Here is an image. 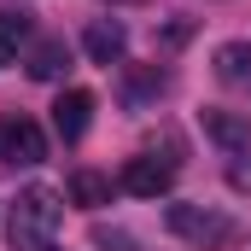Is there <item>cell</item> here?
Returning a JSON list of instances; mask_svg holds the SVG:
<instances>
[{"label": "cell", "instance_id": "1", "mask_svg": "<svg viewBox=\"0 0 251 251\" xmlns=\"http://www.w3.org/2000/svg\"><path fill=\"white\" fill-rule=\"evenodd\" d=\"M64 222V199L53 187H24L12 199V210H6V240L12 251H47L53 246V234H59Z\"/></svg>", "mask_w": 251, "mask_h": 251}, {"label": "cell", "instance_id": "2", "mask_svg": "<svg viewBox=\"0 0 251 251\" xmlns=\"http://www.w3.org/2000/svg\"><path fill=\"white\" fill-rule=\"evenodd\" d=\"M170 234L176 240H193V246H222L228 234H234V222L222 216V210H210V204H170Z\"/></svg>", "mask_w": 251, "mask_h": 251}, {"label": "cell", "instance_id": "3", "mask_svg": "<svg viewBox=\"0 0 251 251\" xmlns=\"http://www.w3.org/2000/svg\"><path fill=\"white\" fill-rule=\"evenodd\" d=\"M117 187L134 193V199H158V193H170V187H176V158H152V152L128 158L123 176H117Z\"/></svg>", "mask_w": 251, "mask_h": 251}, {"label": "cell", "instance_id": "4", "mask_svg": "<svg viewBox=\"0 0 251 251\" xmlns=\"http://www.w3.org/2000/svg\"><path fill=\"white\" fill-rule=\"evenodd\" d=\"M41 158H47V134H41V123L12 117V123L0 128V164H12V170H35Z\"/></svg>", "mask_w": 251, "mask_h": 251}, {"label": "cell", "instance_id": "5", "mask_svg": "<svg viewBox=\"0 0 251 251\" xmlns=\"http://www.w3.org/2000/svg\"><path fill=\"white\" fill-rule=\"evenodd\" d=\"M88 123H94V94H88V88H64L59 100H53V128H59V140L64 146L82 140Z\"/></svg>", "mask_w": 251, "mask_h": 251}, {"label": "cell", "instance_id": "6", "mask_svg": "<svg viewBox=\"0 0 251 251\" xmlns=\"http://www.w3.org/2000/svg\"><path fill=\"white\" fill-rule=\"evenodd\" d=\"M82 47H88V59H94V64H123L128 29L117 24V18H94V24H88V35H82Z\"/></svg>", "mask_w": 251, "mask_h": 251}, {"label": "cell", "instance_id": "7", "mask_svg": "<svg viewBox=\"0 0 251 251\" xmlns=\"http://www.w3.org/2000/svg\"><path fill=\"white\" fill-rule=\"evenodd\" d=\"M204 134L222 146V152H251V123L240 117V111H204Z\"/></svg>", "mask_w": 251, "mask_h": 251}, {"label": "cell", "instance_id": "8", "mask_svg": "<svg viewBox=\"0 0 251 251\" xmlns=\"http://www.w3.org/2000/svg\"><path fill=\"white\" fill-rule=\"evenodd\" d=\"M164 88H170V76H164L158 64H128L123 70V100L128 105H146V100H158Z\"/></svg>", "mask_w": 251, "mask_h": 251}, {"label": "cell", "instance_id": "9", "mask_svg": "<svg viewBox=\"0 0 251 251\" xmlns=\"http://www.w3.org/2000/svg\"><path fill=\"white\" fill-rule=\"evenodd\" d=\"M64 70H70V47H64V41L47 35V41L29 47V76H35V82H59Z\"/></svg>", "mask_w": 251, "mask_h": 251}, {"label": "cell", "instance_id": "10", "mask_svg": "<svg viewBox=\"0 0 251 251\" xmlns=\"http://www.w3.org/2000/svg\"><path fill=\"white\" fill-rule=\"evenodd\" d=\"M70 204H82V210L111 204V176H100V170H76V176H70Z\"/></svg>", "mask_w": 251, "mask_h": 251}, {"label": "cell", "instance_id": "11", "mask_svg": "<svg viewBox=\"0 0 251 251\" xmlns=\"http://www.w3.org/2000/svg\"><path fill=\"white\" fill-rule=\"evenodd\" d=\"M216 76L234 82V88H251V41H228V47H216Z\"/></svg>", "mask_w": 251, "mask_h": 251}, {"label": "cell", "instance_id": "12", "mask_svg": "<svg viewBox=\"0 0 251 251\" xmlns=\"http://www.w3.org/2000/svg\"><path fill=\"white\" fill-rule=\"evenodd\" d=\"M24 41H29V18L24 12H0V64H18Z\"/></svg>", "mask_w": 251, "mask_h": 251}, {"label": "cell", "instance_id": "13", "mask_svg": "<svg viewBox=\"0 0 251 251\" xmlns=\"http://www.w3.org/2000/svg\"><path fill=\"white\" fill-rule=\"evenodd\" d=\"M228 181H234L240 193H251V158H246V152H240V158L228 164Z\"/></svg>", "mask_w": 251, "mask_h": 251}, {"label": "cell", "instance_id": "14", "mask_svg": "<svg viewBox=\"0 0 251 251\" xmlns=\"http://www.w3.org/2000/svg\"><path fill=\"white\" fill-rule=\"evenodd\" d=\"M111 6H140V0H111Z\"/></svg>", "mask_w": 251, "mask_h": 251}, {"label": "cell", "instance_id": "15", "mask_svg": "<svg viewBox=\"0 0 251 251\" xmlns=\"http://www.w3.org/2000/svg\"><path fill=\"white\" fill-rule=\"evenodd\" d=\"M47 251H53V246H47Z\"/></svg>", "mask_w": 251, "mask_h": 251}]
</instances>
